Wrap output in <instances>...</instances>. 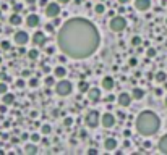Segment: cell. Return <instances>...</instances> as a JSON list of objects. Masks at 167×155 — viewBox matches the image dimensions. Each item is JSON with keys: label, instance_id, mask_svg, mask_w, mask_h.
<instances>
[{"label": "cell", "instance_id": "1", "mask_svg": "<svg viewBox=\"0 0 167 155\" xmlns=\"http://www.w3.org/2000/svg\"><path fill=\"white\" fill-rule=\"evenodd\" d=\"M57 42L67 57L84 60L98 50L101 37L98 28L91 21L84 18H71L60 28Z\"/></svg>", "mask_w": 167, "mask_h": 155}, {"label": "cell", "instance_id": "2", "mask_svg": "<svg viewBox=\"0 0 167 155\" xmlns=\"http://www.w3.org/2000/svg\"><path fill=\"white\" fill-rule=\"evenodd\" d=\"M159 126H161V120L154 112L151 110H144L138 115L136 118V131L139 133L141 136H149L156 134L159 131Z\"/></svg>", "mask_w": 167, "mask_h": 155}, {"label": "cell", "instance_id": "3", "mask_svg": "<svg viewBox=\"0 0 167 155\" xmlns=\"http://www.w3.org/2000/svg\"><path fill=\"white\" fill-rule=\"evenodd\" d=\"M71 89H73V86H71V83H70V81H67V79L59 81V83H57V86H55V92L59 94V95H62V97L70 95V94H71Z\"/></svg>", "mask_w": 167, "mask_h": 155}, {"label": "cell", "instance_id": "4", "mask_svg": "<svg viewBox=\"0 0 167 155\" xmlns=\"http://www.w3.org/2000/svg\"><path fill=\"white\" fill-rule=\"evenodd\" d=\"M109 26H110V29L114 32H122L127 28V20L123 16H114L110 20V23H109Z\"/></svg>", "mask_w": 167, "mask_h": 155}, {"label": "cell", "instance_id": "5", "mask_svg": "<svg viewBox=\"0 0 167 155\" xmlns=\"http://www.w3.org/2000/svg\"><path fill=\"white\" fill-rule=\"evenodd\" d=\"M99 121H101V115H99V112H96V110L88 112L86 116H84V123H86L88 128H96L99 124Z\"/></svg>", "mask_w": 167, "mask_h": 155}, {"label": "cell", "instance_id": "6", "mask_svg": "<svg viewBox=\"0 0 167 155\" xmlns=\"http://www.w3.org/2000/svg\"><path fill=\"white\" fill-rule=\"evenodd\" d=\"M45 15L49 18H57L60 15V4L59 2H50L45 5Z\"/></svg>", "mask_w": 167, "mask_h": 155}, {"label": "cell", "instance_id": "7", "mask_svg": "<svg viewBox=\"0 0 167 155\" xmlns=\"http://www.w3.org/2000/svg\"><path fill=\"white\" fill-rule=\"evenodd\" d=\"M13 41H15V44H18V45H26L29 42V36H28V32L26 31H16L15 32V36H13Z\"/></svg>", "mask_w": 167, "mask_h": 155}, {"label": "cell", "instance_id": "8", "mask_svg": "<svg viewBox=\"0 0 167 155\" xmlns=\"http://www.w3.org/2000/svg\"><path fill=\"white\" fill-rule=\"evenodd\" d=\"M101 123L104 128H112L115 124V116L112 113H104L101 116Z\"/></svg>", "mask_w": 167, "mask_h": 155}, {"label": "cell", "instance_id": "9", "mask_svg": "<svg viewBox=\"0 0 167 155\" xmlns=\"http://www.w3.org/2000/svg\"><path fill=\"white\" fill-rule=\"evenodd\" d=\"M132 94H128V92H122L120 95H118V105H122V107H128L130 103H132Z\"/></svg>", "mask_w": 167, "mask_h": 155}, {"label": "cell", "instance_id": "10", "mask_svg": "<svg viewBox=\"0 0 167 155\" xmlns=\"http://www.w3.org/2000/svg\"><path fill=\"white\" fill-rule=\"evenodd\" d=\"M135 8L139 11H146L151 8V0H135Z\"/></svg>", "mask_w": 167, "mask_h": 155}, {"label": "cell", "instance_id": "11", "mask_svg": "<svg viewBox=\"0 0 167 155\" xmlns=\"http://www.w3.org/2000/svg\"><path fill=\"white\" fill-rule=\"evenodd\" d=\"M33 44L44 47V45H45V36H44V32L36 31V32H34V36H33Z\"/></svg>", "mask_w": 167, "mask_h": 155}, {"label": "cell", "instance_id": "12", "mask_svg": "<svg viewBox=\"0 0 167 155\" xmlns=\"http://www.w3.org/2000/svg\"><path fill=\"white\" fill-rule=\"evenodd\" d=\"M39 23H41V20H39V16L36 13L28 15V18H26V24H28V28H36Z\"/></svg>", "mask_w": 167, "mask_h": 155}, {"label": "cell", "instance_id": "13", "mask_svg": "<svg viewBox=\"0 0 167 155\" xmlns=\"http://www.w3.org/2000/svg\"><path fill=\"white\" fill-rule=\"evenodd\" d=\"M88 99H89L91 102H99V100H101V90L96 89V87H94V89H89L88 90Z\"/></svg>", "mask_w": 167, "mask_h": 155}, {"label": "cell", "instance_id": "14", "mask_svg": "<svg viewBox=\"0 0 167 155\" xmlns=\"http://www.w3.org/2000/svg\"><path fill=\"white\" fill-rule=\"evenodd\" d=\"M117 145H118V142H117V139H114V137H107L104 141V147H105V150H109V152L115 150Z\"/></svg>", "mask_w": 167, "mask_h": 155}, {"label": "cell", "instance_id": "15", "mask_svg": "<svg viewBox=\"0 0 167 155\" xmlns=\"http://www.w3.org/2000/svg\"><path fill=\"white\" fill-rule=\"evenodd\" d=\"M101 86H102V89H105V90H112V89H114V78L105 76L104 79H102Z\"/></svg>", "mask_w": 167, "mask_h": 155}, {"label": "cell", "instance_id": "16", "mask_svg": "<svg viewBox=\"0 0 167 155\" xmlns=\"http://www.w3.org/2000/svg\"><path fill=\"white\" fill-rule=\"evenodd\" d=\"M2 102L5 103V105H11V103L15 102V95L11 92H5L2 94Z\"/></svg>", "mask_w": 167, "mask_h": 155}, {"label": "cell", "instance_id": "17", "mask_svg": "<svg viewBox=\"0 0 167 155\" xmlns=\"http://www.w3.org/2000/svg\"><path fill=\"white\" fill-rule=\"evenodd\" d=\"M132 97L135 100H141L143 97H144V90H143L141 87H135V89L132 90Z\"/></svg>", "mask_w": 167, "mask_h": 155}, {"label": "cell", "instance_id": "18", "mask_svg": "<svg viewBox=\"0 0 167 155\" xmlns=\"http://www.w3.org/2000/svg\"><path fill=\"white\" fill-rule=\"evenodd\" d=\"M54 74H55V78L62 79V78H65V76H67V68H65V66H57V68L54 69Z\"/></svg>", "mask_w": 167, "mask_h": 155}, {"label": "cell", "instance_id": "19", "mask_svg": "<svg viewBox=\"0 0 167 155\" xmlns=\"http://www.w3.org/2000/svg\"><path fill=\"white\" fill-rule=\"evenodd\" d=\"M21 21H23V20H21V16L16 13V11H15V13L10 16V24H11V26H20Z\"/></svg>", "mask_w": 167, "mask_h": 155}, {"label": "cell", "instance_id": "20", "mask_svg": "<svg viewBox=\"0 0 167 155\" xmlns=\"http://www.w3.org/2000/svg\"><path fill=\"white\" fill-rule=\"evenodd\" d=\"M159 150L162 152V154H167V134L161 137V141H159Z\"/></svg>", "mask_w": 167, "mask_h": 155}, {"label": "cell", "instance_id": "21", "mask_svg": "<svg viewBox=\"0 0 167 155\" xmlns=\"http://www.w3.org/2000/svg\"><path fill=\"white\" fill-rule=\"evenodd\" d=\"M25 154H28V155H34V154H38V147H36L34 144H28L25 147Z\"/></svg>", "mask_w": 167, "mask_h": 155}, {"label": "cell", "instance_id": "22", "mask_svg": "<svg viewBox=\"0 0 167 155\" xmlns=\"http://www.w3.org/2000/svg\"><path fill=\"white\" fill-rule=\"evenodd\" d=\"M166 79H167V74L164 71H159L156 74V81H157V83H166Z\"/></svg>", "mask_w": 167, "mask_h": 155}, {"label": "cell", "instance_id": "23", "mask_svg": "<svg viewBox=\"0 0 167 155\" xmlns=\"http://www.w3.org/2000/svg\"><path fill=\"white\" fill-rule=\"evenodd\" d=\"M41 133L42 134H50V133H52V128H50V124H42L41 126Z\"/></svg>", "mask_w": 167, "mask_h": 155}, {"label": "cell", "instance_id": "24", "mask_svg": "<svg viewBox=\"0 0 167 155\" xmlns=\"http://www.w3.org/2000/svg\"><path fill=\"white\" fill-rule=\"evenodd\" d=\"M38 57H39V52L36 50V48H33V50L28 52V58L29 60H38Z\"/></svg>", "mask_w": 167, "mask_h": 155}, {"label": "cell", "instance_id": "25", "mask_svg": "<svg viewBox=\"0 0 167 155\" xmlns=\"http://www.w3.org/2000/svg\"><path fill=\"white\" fill-rule=\"evenodd\" d=\"M94 11H96L98 15H104L105 13V7L102 4H98L96 7H94Z\"/></svg>", "mask_w": 167, "mask_h": 155}, {"label": "cell", "instance_id": "26", "mask_svg": "<svg viewBox=\"0 0 167 155\" xmlns=\"http://www.w3.org/2000/svg\"><path fill=\"white\" fill-rule=\"evenodd\" d=\"M78 87H80V92H88V90H89V86H88V83H84V81H81V83L78 84Z\"/></svg>", "mask_w": 167, "mask_h": 155}, {"label": "cell", "instance_id": "27", "mask_svg": "<svg viewBox=\"0 0 167 155\" xmlns=\"http://www.w3.org/2000/svg\"><path fill=\"white\" fill-rule=\"evenodd\" d=\"M139 44H141V37H139V36H133L132 37V45L133 47H138Z\"/></svg>", "mask_w": 167, "mask_h": 155}, {"label": "cell", "instance_id": "28", "mask_svg": "<svg viewBox=\"0 0 167 155\" xmlns=\"http://www.w3.org/2000/svg\"><path fill=\"white\" fill-rule=\"evenodd\" d=\"M5 92H8V86H7V83H5V81H0V95H2V94H5Z\"/></svg>", "mask_w": 167, "mask_h": 155}, {"label": "cell", "instance_id": "29", "mask_svg": "<svg viewBox=\"0 0 167 155\" xmlns=\"http://www.w3.org/2000/svg\"><path fill=\"white\" fill-rule=\"evenodd\" d=\"M28 84H29L31 87H38V86H39V79H38V78H29Z\"/></svg>", "mask_w": 167, "mask_h": 155}, {"label": "cell", "instance_id": "30", "mask_svg": "<svg viewBox=\"0 0 167 155\" xmlns=\"http://www.w3.org/2000/svg\"><path fill=\"white\" fill-rule=\"evenodd\" d=\"M45 86H47V87L54 86V78H52V76H47V78H45Z\"/></svg>", "mask_w": 167, "mask_h": 155}, {"label": "cell", "instance_id": "31", "mask_svg": "<svg viewBox=\"0 0 167 155\" xmlns=\"http://www.w3.org/2000/svg\"><path fill=\"white\" fill-rule=\"evenodd\" d=\"M63 124H65L67 128H68V126H71V124H73V118H70V116H67L65 120H63Z\"/></svg>", "mask_w": 167, "mask_h": 155}, {"label": "cell", "instance_id": "32", "mask_svg": "<svg viewBox=\"0 0 167 155\" xmlns=\"http://www.w3.org/2000/svg\"><path fill=\"white\" fill-rule=\"evenodd\" d=\"M0 47L4 48V50H8V48H10V42H8V41H2V44H0Z\"/></svg>", "mask_w": 167, "mask_h": 155}, {"label": "cell", "instance_id": "33", "mask_svg": "<svg viewBox=\"0 0 167 155\" xmlns=\"http://www.w3.org/2000/svg\"><path fill=\"white\" fill-rule=\"evenodd\" d=\"M31 141L33 142H39L41 141V136H39L38 133H34V134H31Z\"/></svg>", "mask_w": 167, "mask_h": 155}, {"label": "cell", "instance_id": "34", "mask_svg": "<svg viewBox=\"0 0 167 155\" xmlns=\"http://www.w3.org/2000/svg\"><path fill=\"white\" fill-rule=\"evenodd\" d=\"M0 79H2V81H5V83H8V81H10V76H8V74H5V73H2V74H0Z\"/></svg>", "mask_w": 167, "mask_h": 155}, {"label": "cell", "instance_id": "35", "mask_svg": "<svg viewBox=\"0 0 167 155\" xmlns=\"http://www.w3.org/2000/svg\"><path fill=\"white\" fill-rule=\"evenodd\" d=\"M148 57H154L156 55V48H148V53H146Z\"/></svg>", "mask_w": 167, "mask_h": 155}, {"label": "cell", "instance_id": "36", "mask_svg": "<svg viewBox=\"0 0 167 155\" xmlns=\"http://www.w3.org/2000/svg\"><path fill=\"white\" fill-rule=\"evenodd\" d=\"M45 31H47V32H54V24H45Z\"/></svg>", "mask_w": 167, "mask_h": 155}, {"label": "cell", "instance_id": "37", "mask_svg": "<svg viewBox=\"0 0 167 155\" xmlns=\"http://www.w3.org/2000/svg\"><path fill=\"white\" fill-rule=\"evenodd\" d=\"M16 86H18V87H25L26 83H25L23 79H18V81H16Z\"/></svg>", "mask_w": 167, "mask_h": 155}, {"label": "cell", "instance_id": "38", "mask_svg": "<svg viewBox=\"0 0 167 155\" xmlns=\"http://www.w3.org/2000/svg\"><path fill=\"white\" fill-rule=\"evenodd\" d=\"M5 112H7V105L2 102V105H0V113H5Z\"/></svg>", "mask_w": 167, "mask_h": 155}, {"label": "cell", "instance_id": "39", "mask_svg": "<svg viewBox=\"0 0 167 155\" xmlns=\"http://www.w3.org/2000/svg\"><path fill=\"white\" fill-rule=\"evenodd\" d=\"M42 71H44V73H50V66L49 65H42Z\"/></svg>", "mask_w": 167, "mask_h": 155}, {"label": "cell", "instance_id": "40", "mask_svg": "<svg viewBox=\"0 0 167 155\" xmlns=\"http://www.w3.org/2000/svg\"><path fill=\"white\" fill-rule=\"evenodd\" d=\"M136 63H138V62H136V58H130L128 65H130V66H136Z\"/></svg>", "mask_w": 167, "mask_h": 155}, {"label": "cell", "instance_id": "41", "mask_svg": "<svg viewBox=\"0 0 167 155\" xmlns=\"http://www.w3.org/2000/svg\"><path fill=\"white\" fill-rule=\"evenodd\" d=\"M123 136H125V137L128 139L130 136H132V131H130V129H125V131H123Z\"/></svg>", "mask_w": 167, "mask_h": 155}, {"label": "cell", "instance_id": "42", "mask_svg": "<svg viewBox=\"0 0 167 155\" xmlns=\"http://www.w3.org/2000/svg\"><path fill=\"white\" fill-rule=\"evenodd\" d=\"M88 154H89V155H96V154H98V150H96V149H89Z\"/></svg>", "mask_w": 167, "mask_h": 155}, {"label": "cell", "instance_id": "43", "mask_svg": "<svg viewBox=\"0 0 167 155\" xmlns=\"http://www.w3.org/2000/svg\"><path fill=\"white\" fill-rule=\"evenodd\" d=\"M117 116L120 118V120H123V118H125V113H123V112H118V113H117Z\"/></svg>", "mask_w": 167, "mask_h": 155}, {"label": "cell", "instance_id": "44", "mask_svg": "<svg viewBox=\"0 0 167 155\" xmlns=\"http://www.w3.org/2000/svg\"><path fill=\"white\" fill-rule=\"evenodd\" d=\"M45 52H47L49 55H50V53H54V47H47V48H45Z\"/></svg>", "mask_w": 167, "mask_h": 155}, {"label": "cell", "instance_id": "45", "mask_svg": "<svg viewBox=\"0 0 167 155\" xmlns=\"http://www.w3.org/2000/svg\"><path fill=\"white\" fill-rule=\"evenodd\" d=\"M39 5H41V7H45V5H47V0H39Z\"/></svg>", "mask_w": 167, "mask_h": 155}, {"label": "cell", "instance_id": "46", "mask_svg": "<svg viewBox=\"0 0 167 155\" xmlns=\"http://www.w3.org/2000/svg\"><path fill=\"white\" fill-rule=\"evenodd\" d=\"M21 10V5L20 4H16V5H15V11H16V13H18V11H20Z\"/></svg>", "mask_w": 167, "mask_h": 155}, {"label": "cell", "instance_id": "47", "mask_svg": "<svg viewBox=\"0 0 167 155\" xmlns=\"http://www.w3.org/2000/svg\"><path fill=\"white\" fill-rule=\"evenodd\" d=\"M144 147L149 149V147H151V142H149V141H146V142H144Z\"/></svg>", "mask_w": 167, "mask_h": 155}, {"label": "cell", "instance_id": "48", "mask_svg": "<svg viewBox=\"0 0 167 155\" xmlns=\"http://www.w3.org/2000/svg\"><path fill=\"white\" fill-rule=\"evenodd\" d=\"M23 76H25V78H26V76H29V69H25V71H23Z\"/></svg>", "mask_w": 167, "mask_h": 155}, {"label": "cell", "instance_id": "49", "mask_svg": "<svg viewBox=\"0 0 167 155\" xmlns=\"http://www.w3.org/2000/svg\"><path fill=\"white\" fill-rule=\"evenodd\" d=\"M57 2H59V4H68L70 0H57Z\"/></svg>", "mask_w": 167, "mask_h": 155}, {"label": "cell", "instance_id": "50", "mask_svg": "<svg viewBox=\"0 0 167 155\" xmlns=\"http://www.w3.org/2000/svg\"><path fill=\"white\" fill-rule=\"evenodd\" d=\"M114 99H115L114 95H109V97H107V102H112V100H114Z\"/></svg>", "mask_w": 167, "mask_h": 155}, {"label": "cell", "instance_id": "51", "mask_svg": "<svg viewBox=\"0 0 167 155\" xmlns=\"http://www.w3.org/2000/svg\"><path fill=\"white\" fill-rule=\"evenodd\" d=\"M127 2H128V0H118V4H122V5H125Z\"/></svg>", "mask_w": 167, "mask_h": 155}, {"label": "cell", "instance_id": "52", "mask_svg": "<svg viewBox=\"0 0 167 155\" xmlns=\"http://www.w3.org/2000/svg\"><path fill=\"white\" fill-rule=\"evenodd\" d=\"M26 2H28L29 5H33V4H36V0H26Z\"/></svg>", "mask_w": 167, "mask_h": 155}, {"label": "cell", "instance_id": "53", "mask_svg": "<svg viewBox=\"0 0 167 155\" xmlns=\"http://www.w3.org/2000/svg\"><path fill=\"white\" fill-rule=\"evenodd\" d=\"M166 107H167V97H166Z\"/></svg>", "mask_w": 167, "mask_h": 155}, {"label": "cell", "instance_id": "54", "mask_svg": "<svg viewBox=\"0 0 167 155\" xmlns=\"http://www.w3.org/2000/svg\"><path fill=\"white\" fill-rule=\"evenodd\" d=\"M0 18H2V11H0Z\"/></svg>", "mask_w": 167, "mask_h": 155}, {"label": "cell", "instance_id": "55", "mask_svg": "<svg viewBox=\"0 0 167 155\" xmlns=\"http://www.w3.org/2000/svg\"><path fill=\"white\" fill-rule=\"evenodd\" d=\"M0 63H2V58H0Z\"/></svg>", "mask_w": 167, "mask_h": 155}, {"label": "cell", "instance_id": "56", "mask_svg": "<svg viewBox=\"0 0 167 155\" xmlns=\"http://www.w3.org/2000/svg\"><path fill=\"white\" fill-rule=\"evenodd\" d=\"M166 23H167V21H166Z\"/></svg>", "mask_w": 167, "mask_h": 155}]
</instances>
